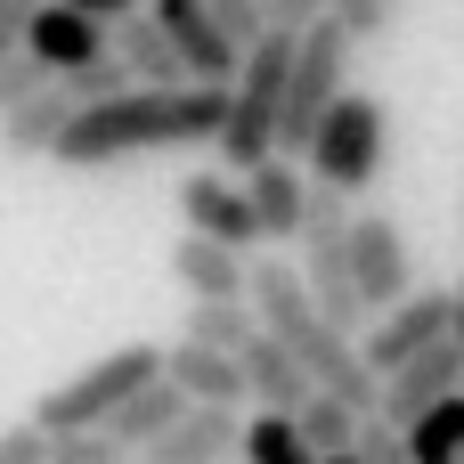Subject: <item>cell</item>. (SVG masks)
<instances>
[{"mask_svg": "<svg viewBox=\"0 0 464 464\" xmlns=\"http://www.w3.org/2000/svg\"><path fill=\"white\" fill-rule=\"evenodd\" d=\"M228 114V82H122L106 98H82L49 147V163L65 171H106L130 155H163V147H212Z\"/></svg>", "mask_w": 464, "mask_h": 464, "instance_id": "6da1fadb", "label": "cell"}, {"mask_svg": "<svg viewBox=\"0 0 464 464\" xmlns=\"http://www.w3.org/2000/svg\"><path fill=\"white\" fill-rule=\"evenodd\" d=\"M285 65H294V24H269L261 41H245L237 73H228V114L212 130V147L245 171L277 147V106H285Z\"/></svg>", "mask_w": 464, "mask_h": 464, "instance_id": "7a4b0ae2", "label": "cell"}, {"mask_svg": "<svg viewBox=\"0 0 464 464\" xmlns=\"http://www.w3.org/2000/svg\"><path fill=\"white\" fill-rule=\"evenodd\" d=\"M163 375V351L155 343H122V351H106L98 367H82L73 383H57V392H41L33 400V424L41 432H73V424H106L139 383H155Z\"/></svg>", "mask_w": 464, "mask_h": 464, "instance_id": "3957f363", "label": "cell"}, {"mask_svg": "<svg viewBox=\"0 0 464 464\" xmlns=\"http://www.w3.org/2000/svg\"><path fill=\"white\" fill-rule=\"evenodd\" d=\"M383 130H392V114H383V98H367V90H343L326 114H318V130H310V171L318 179H334L343 196H359L375 171H383Z\"/></svg>", "mask_w": 464, "mask_h": 464, "instance_id": "277c9868", "label": "cell"}, {"mask_svg": "<svg viewBox=\"0 0 464 464\" xmlns=\"http://www.w3.org/2000/svg\"><path fill=\"white\" fill-rule=\"evenodd\" d=\"M449 326H457V294H449V285H408L400 302L375 310V326H359V351H367V367L383 375V367H400L408 351L440 343Z\"/></svg>", "mask_w": 464, "mask_h": 464, "instance_id": "5b68a950", "label": "cell"}, {"mask_svg": "<svg viewBox=\"0 0 464 464\" xmlns=\"http://www.w3.org/2000/svg\"><path fill=\"white\" fill-rule=\"evenodd\" d=\"M464 383V343L457 334H440V343H424V351H408L400 367H383V392H375V408L392 416V424H408V416H424L440 392H457Z\"/></svg>", "mask_w": 464, "mask_h": 464, "instance_id": "8992f818", "label": "cell"}, {"mask_svg": "<svg viewBox=\"0 0 464 464\" xmlns=\"http://www.w3.org/2000/svg\"><path fill=\"white\" fill-rule=\"evenodd\" d=\"M179 220L204 228V237H220V245H237V253L261 245V212H253V196H245L237 179H220V171H188V179H179Z\"/></svg>", "mask_w": 464, "mask_h": 464, "instance_id": "52a82bcc", "label": "cell"}, {"mask_svg": "<svg viewBox=\"0 0 464 464\" xmlns=\"http://www.w3.org/2000/svg\"><path fill=\"white\" fill-rule=\"evenodd\" d=\"M351 277H359L367 310H383V302H400V294L416 285L408 237H400V228H392L383 212H359V220H351Z\"/></svg>", "mask_w": 464, "mask_h": 464, "instance_id": "ba28073f", "label": "cell"}, {"mask_svg": "<svg viewBox=\"0 0 464 464\" xmlns=\"http://www.w3.org/2000/svg\"><path fill=\"white\" fill-rule=\"evenodd\" d=\"M245 440V416L228 408V400H188L155 440H147V457L155 464H212V457H228Z\"/></svg>", "mask_w": 464, "mask_h": 464, "instance_id": "9c48e42d", "label": "cell"}, {"mask_svg": "<svg viewBox=\"0 0 464 464\" xmlns=\"http://www.w3.org/2000/svg\"><path fill=\"white\" fill-rule=\"evenodd\" d=\"M155 16H163V33H171V49H179V65H188V82H228L237 73V41L212 24V8L204 0H155Z\"/></svg>", "mask_w": 464, "mask_h": 464, "instance_id": "30bf717a", "label": "cell"}, {"mask_svg": "<svg viewBox=\"0 0 464 464\" xmlns=\"http://www.w3.org/2000/svg\"><path fill=\"white\" fill-rule=\"evenodd\" d=\"M73 106H82V98H73V90H65V82L49 73V82H41L33 98H16V106L0 114V155H8V163H33V155H49Z\"/></svg>", "mask_w": 464, "mask_h": 464, "instance_id": "8fae6325", "label": "cell"}, {"mask_svg": "<svg viewBox=\"0 0 464 464\" xmlns=\"http://www.w3.org/2000/svg\"><path fill=\"white\" fill-rule=\"evenodd\" d=\"M163 375H171L188 400H228V408L253 400V392H245V359L220 351V343H196V334H179V343L163 351Z\"/></svg>", "mask_w": 464, "mask_h": 464, "instance_id": "7c38bea8", "label": "cell"}, {"mask_svg": "<svg viewBox=\"0 0 464 464\" xmlns=\"http://www.w3.org/2000/svg\"><path fill=\"white\" fill-rule=\"evenodd\" d=\"M245 196H253V212H261V237H302V196H310V179L294 171V155L285 147H269L261 163H245Z\"/></svg>", "mask_w": 464, "mask_h": 464, "instance_id": "4fadbf2b", "label": "cell"}, {"mask_svg": "<svg viewBox=\"0 0 464 464\" xmlns=\"http://www.w3.org/2000/svg\"><path fill=\"white\" fill-rule=\"evenodd\" d=\"M24 49H33L49 73H65V65H82V57H98V49H106V24H98V16H82V8H65V0H41V8H33V24H24Z\"/></svg>", "mask_w": 464, "mask_h": 464, "instance_id": "5bb4252c", "label": "cell"}, {"mask_svg": "<svg viewBox=\"0 0 464 464\" xmlns=\"http://www.w3.org/2000/svg\"><path fill=\"white\" fill-rule=\"evenodd\" d=\"M237 359H245V392H253L261 408H302V400L318 392V383H310V367H302V359H294V351H285L269 326H261V334H253Z\"/></svg>", "mask_w": 464, "mask_h": 464, "instance_id": "9a60e30c", "label": "cell"}, {"mask_svg": "<svg viewBox=\"0 0 464 464\" xmlns=\"http://www.w3.org/2000/svg\"><path fill=\"white\" fill-rule=\"evenodd\" d=\"M106 33H114V57H122L139 82H188V65H179V49H171V33H163L155 8H130V16H114Z\"/></svg>", "mask_w": 464, "mask_h": 464, "instance_id": "2e32d148", "label": "cell"}, {"mask_svg": "<svg viewBox=\"0 0 464 464\" xmlns=\"http://www.w3.org/2000/svg\"><path fill=\"white\" fill-rule=\"evenodd\" d=\"M171 269H179V285L188 294H245V253L237 245H220V237H204V228H188L179 245H171Z\"/></svg>", "mask_w": 464, "mask_h": 464, "instance_id": "e0dca14e", "label": "cell"}, {"mask_svg": "<svg viewBox=\"0 0 464 464\" xmlns=\"http://www.w3.org/2000/svg\"><path fill=\"white\" fill-rule=\"evenodd\" d=\"M179 408H188V392H179L171 375H155V383H139V392H130V400L106 416V432H114V449L130 457V449H147V440H155V432H163Z\"/></svg>", "mask_w": 464, "mask_h": 464, "instance_id": "ac0fdd59", "label": "cell"}, {"mask_svg": "<svg viewBox=\"0 0 464 464\" xmlns=\"http://www.w3.org/2000/svg\"><path fill=\"white\" fill-rule=\"evenodd\" d=\"M188 334L220 343V351H245L261 334V310H253V294H188Z\"/></svg>", "mask_w": 464, "mask_h": 464, "instance_id": "d6986e66", "label": "cell"}, {"mask_svg": "<svg viewBox=\"0 0 464 464\" xmlns=\"http://www.w3.org/2000/svg\"><path fill=\"white\" fill-rule=\"evenodd\" d=\"M464 457V383L440 392L424 416H408V464H457Z\"/></svg>", "mask_w": 464, "mask_h": 464, "instance_id": "ffe728a7", "label": "cell"}, {"mask_svg": "<svg viewBox=\"0 0 464 464\" xmlns=\"http://www.w3.org/2000/svg\"><path fill=\"white\" fill-rule=\"evenodd\" d=\"M294 424H302L310 457H334V464H351V432H359V408H351V400H334V392H310V400L294 408Z\"/></svg>", "mask_w": 464, "mask_h": 464, "instance_id": "44dd1931", "label": "cell"}, {"mask_svg": "<svg viewBox=\"0 0 464 464\" xmlns=\"http://www.w3.org/2000/svg\"><path fill=\"white\" fill-rule=\"evenodd\" d=\"M253 464H310V440H302V424H294V408H261L253 424H245V440H237Z\"/></svg>", "mask_w": 464, "mask_h": 464, "instance_id": "7402d4cb", "label": "cell"}, {"mask_svg": "<svg viewBox=\"0 0 464 464\" xmlns=\"http://www.w3.org/2000/svg\"><path fill=\"white\" fill-rule=\"evenodd\" d=\"M351 464H408V424H392L383 408H359V432H351Z\"/></svg>", "mask_w": 464, "mask_h": 464, "instance_id": "603a6c76", "label": "cell"}, {"mask_svg": "<svg viewBox=\"0 0 464 464\" xmlns=\"http://www.w3.org/2000/svg\"><path fill=\"white\" fill-rule=\"evenodd\" d=\"M57 82H65V90H73V98H106V90H122V82H139V73H130V65H122V57H114V41H106V49H98V57H82V65H65V73H57Z\"/></svg>", "mask_w": 464, "mask_h": 464, "instance_id": "cb8c5ba5", "label": "cell"}, {"mask_svg": "<svg viewBox=\"0 0 464 464\" xmlns=\"http://www.w3.org/2000/svg\"><path fill=\"white\" fill-rule=\"evenodd\" d=\"M326 16H334V24H343V33L359 41V49L392 33V0H326Z\"/></svg>", "mask_w": 464, "mask_h": 464, "instance_id": "d4e9b609", "label": "cell"}, {"mask_svg": "<svg viewBox=\"0 0 464 464\" xmlns=\"http://www.w3.org/2000/svg\"><path fill=\"white\" fill-rule=\"evenodd\" d=\"M204 8H212V24H220V33H228L237 49L269 33V0H204Z\"/></svg>", "mask_w": 464, "mask_h": 464, "instance_id": "484cf974", "label": "cell"}, {"mask_svg": "<svg viewBox=\"0 0 464 464\" xmlns=\"http://www.w3.org/2000/svg\"><path fill=\"white\" fill-rule=\"evenodd\" d=\"M41 82H49V65H41L33 49H8V57H0V114H8L16 98H33Z\"/></svg>", "mask_w": 464, "mask_h": 464, "instance_id": "4316f807", "label": "cell"}, {"mask_svg": "<svg viewBox=\"0 0 464 464\" xmlns=\"http://www.w3.org/2000/svg\"><path fill=\"white\" fill-rule=\"evenodd\" d=\"M0 464H49V432L41 424H8L0 432Z\"/></svg>", "mask_w": 464, "mask_h": 464, "instance_id": "83f0119b", "label": "cell"}, {"mask_svg": "<svg viewBox=\"0 0 464 464\" xmlns=\"http://www.w3.org/2000/svg\"><path fill=\"white\" fill-rule=\"evenodd\" d=\"M33 8H41V0H0V57H8V49H24V24H33Z\"/></svg>", "mask_w": 464, "mask_h": 464, "instance_id": "f1b7e54d", "label": "cell"}, {"mask_svg": "<svg viewBox=\"0 0 464 464\" xmlns=\"http://www.w3.org/2000/svg\"><path fill=\"white\" fill-rule=\"evenodd\" d=\"M65 8H82V16H98V24H114V16H130L139 0H65Z\"/></svg>", "mask_w": 464, "mask_h": 464, "instance_id": "f546056e", "label": "cell"}, {"mask_svg": "<svg viewBox=\"0 0 464 464\" xmlns=\"http://www.w3.org/2000/svg\"><path fill=\"white\" fill-rule=\"evenodd\" d=\"M449 334H457V343H464V285H457V326H449Z\"/></svg>", "mask_w": 464, "mask_h": 464, "instance_id": "4dcf8cb0", "label": "cell"}, {"mask_svg": "<svg viewBox=\"0 0 464 464\" xmlns=\"http://www.w3.org/2000/svg\"><path fill=\"white\" fill-rule=\"evenodd\" d=\"M318 8H326V0H318Z\"/></svg>", "mask_w": 464, "mask_h": 464, "instance_id": "1f68e13d", "label": "cell"}]
</instances>
